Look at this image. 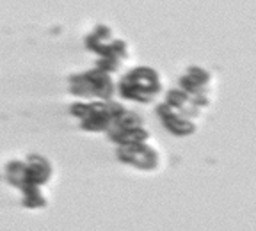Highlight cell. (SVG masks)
Segmentation results:
<instances>
[{
  "label": "cell",
  "mask_w": 256,
  "mask_h": 231,
  "mask_svg": "<svg viewBox=\"0 0 256 231\" xmlns=\"http://www.w3.org/2000/svg\"><path fill=\"white\" fill-rule=\"evenodd\" d=\"M116 158L121 164H126V166L139 169V171H155L160 166V153L152 144V140L128 144V146H118Z\"/></svg>",
  "instance_id": "ba28073f"
},
{
  "label": "cell",
  "mask_w": 256,
  "mask_h": 231,
  "mask_svg": "<svg viewBox=\"0 0 256 231\" xmlns=\"http://www.w3.org/2000/svg\"><path fill=\"white\" fill-rule=\"evenodd\" d=\"M126 110L123 104L112 100L76 102L70 107V114L78 121L80 128L88 134H107L114 121Z\"/></svg>",
  "instance_id": "3957f363"
},
{
  "label": "cell",
  "mask_w": 256,
  "mask_h": 231,
  "mask_svg": "<svg viewBox=\"0 0 256 231\" xmlns=\"http://www.w3.org/2000/svg\"><path fill=\"white\" fill-rule=\"evenodd\" d=\"M178 88L187 92L192 100L201 107V110L210 107L212 104V91H214V76L203 66L192 64L182 73L178 80Z\"/></svg>",
  "instance_id": "52a82bcc"
},
{
  "label": "cell",
  "mask_w": 256,
  "mask_h": 231,
  "mask_svg": "<svg viewBox=\"0 0 256 231\" xmlns=\"http://www.w3.org/2000/svg\"><path fill=\"white\" fill-rule=\"evenodd\" d=\"M164 102L168 105H171V107H174L176 110L184 112L185 116H188V118H192V120H196V121L201 116V112H203L200 105L192 100L187 92L182 91L180 88H174V89H171V91H168Z\"/></svg>",
  "instance_id": "8fae6325"
},
{
  "label": "cell",
  "mask_w": 256,
  "mask_h": 231,
  "mask_svg": "<svg viewBox=\"0 0 256 231\" xmlns=\"http://www.w3.org/2000/svg\"><path fill=\"white\" fill-rule=\"evenodd\" d=\"M105 136L116 148L152 140V134H150L144 120L137 112L128 110V108L114 121V124Z\"/></svg>",
  "instance_id": "8992f818"
},
{
  "label": "cell",
  "mask_w": 256,
  "mask_h": 231,
  "mask_svg": "<svg viewBox=\"0 0 256 231\" xmlns=\"http://www.w3.org/2000/svg\"><path fill=\"white\" fill-rule=\"evenodd\" d=\"M68 91L75 98L86 102L92 100H112L118 92L116 82L110 73L100 68H91L78 72L68 78Z\"/></svg>",
  "instance_id": "277c9868"
},
{
  "label": "cell",
  "mask_w": 256,
  "mask_h": 231,
  "mask_svg": "<svg viewBox=\"0 0 256 231\" xmlns=\"http://www.w3.org/2000/svg\"><path fill=\"white\" fill-rule=\"evenodd\" d=\"M84 44L89 52L96 56V68L107 73H118L130 57V48L123 38H118L110 25L98 24L84 38Z\"/></svg>",
  "instance_id": "6da1fadb"
},
{
  "label": "cell",
  "mask_w": 256,
  "mask_h": 231,
  "mask_svg": "<svg viewBox=\"0 0 256 231\" xmlns=\"http://www.w3.org/2000/svg\"><path fill=\"white\" fill-rule=\"evenodd\" d=\"M25 174L34 185L46 187L54 178V166L52 162L41 153H30L24 158Z\"/></svg>",
  "instance_id": "30bf717a"
},
{
  "label": "cell",
  "mask_w": 256,
  "mask_h": 231,
  "mask_svg": "<svg viewBox=\"0 0 256 231\" xmlns=\"http://www.w3.org/2000/svg\"><path fill=\"white\" fill-rule=\"evenodd\" d=\"M156 116L166 130L174 137H190L198 132V121L185 116L184 112L176 110L166 102L156 105Z\"/></svg>",
  "instance_id": "9c48e42d"
},
{
  "label": "cell",
  "mask_w": 256,
  "mask_h": 231,
  "mask_svg": "<svg viewBox=\"0 0 256 231\" xmlns=\"http://www.w3.org/2000/svg\"><path fill=\"white\" fill-rule=\"evenodd\" d=\"M164 82L160 72L153 66H136L126 72L116 84L118 94L126 102L148 105L158 98Z\"/></svg>",
  "instance_id": "7a4b0ae2"
},
{
  "label": "cell",
  "mask_w": 256,
  "mask_h": 231,
  "mask_svg": "<svg viewBox=\"0 0 256 231\" xmlns=\"http://www.w3.org/2000/svg\"><path fill=\"white\" fill-rule=\"evenodd\" d=\"M6 180L11 187L18 188L22 192V206L28 208V210H43L46 208L48 200L46 194L43 192V187L34 185L25 174V166L24 160L12 158L6 164Z\"/></svg>",
  "instance_id": "5b68a950"
}]
</instances>
